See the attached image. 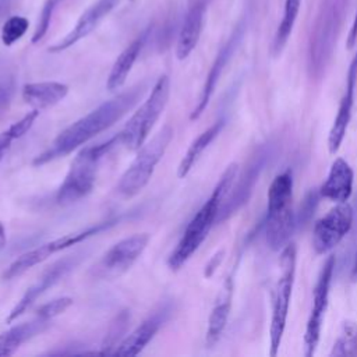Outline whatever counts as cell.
Masks as SVG:
<instances>
[{
    "label": "cell",
    "mask_w": 357,
    "mask_h": 357,
    "mask_svg": "<svg viewBox=\"0 0 357 357\" xmlns=\"http://www.w3.org/2000/svg\"><path fill=\"white\" fill-rule=\"evenodd\" d=\"M225 126V120H218L215 121L211 127H208L205 131H202L188 146L187 152L184 153V156L181 158L178 167H177V177L178 178H184L191 169L194 167V165L198 162V159L201 158V155L204 153V151L212 144V141L220 134L222 128Z\"/></svg>",
    "instance_id": "obj_23"
},
{
    "label": "cell",
    "mask_w": 357,
    "mask_h": 357,
    "mask_svg": "<svg viewBox=\"0 0 357 357\" xmlns=\"http://www.w3.org/2000/svg\"><path fill=\"white\" fill-rule=\"evenodd\" d=\"M329 356L344 357L357 356V324L346 321L342 324L340 332L332 346Z\"/></svg>",
    "instance_id": "obj_26"
},
{
    "label": "cell",
    "mask_w": 357,
    "mask_h": 357,
    "mask_svg": "<svg viewBox=\"0 0 357 357\" xmlns=\"http://www.w3.org/2000/svg\"><path fill=\"white\" fill-rule=\"evenodd\" d=\"M354 212L351 205L346 202L336 204L328 213L318 219L312 229V248L315 254L324 255L332 251L350 231L353 226Z\"/></svg>",
    "instance_id": "obj_10"
},
{
    "label": "cell",
    "mask_w": 357,
    "mask_h": 357,
    "mask_svg": "<svg viewBox=\"0 0 357 357\" xmlns=\"http://www.w3.org/2000/svg\"><path fill=\"white\" fill-rule=\"evenodd\" d=\"M335 271V257L329 255L324 262L312 294V305L307 319L305 331H304V356L312 357L317 351L322 324L325 318V312L329 303V293H331V283Z\"/></svg>",
    "instance_id": "obj_9"
},
{
    "label": "cell",
    "mask_w": 357,
    "mask_h": 357,
    "mask_svg": "<svg viewBox=\"0 0 357 357\" xmlns=\"http://www.w3.org/2000/svg\"><path fill=\"white\" fill-rule=\"evenodd\" d=\"M170 93V79L166 74L160 75L151 89L148 98L128 119L120 134L121 145L128 151H138L148 139L155 123L163 113Z\"/></svg>",
    "instance_id": "obj_8"
},
{
    "label": "cell",
    "mask_w": 357,
    "mask_h": 357,
    "mask_svg": "<svg viewBox=\"0 0 357 357\" xmlns=\"http://www.w3.org/2000/svg\"><path fill=\"white\" fill-rule=\"evenodd\" d=\"M61 0H46L42 10H40V14H39V20H38V24H36V28L32 33V39L31 42L32 43H38L39 40L43 39V36L46 35L49 26H50V21H52V15L56 10V7L59 6Z\"/></svg>",
    "instance_id": "obj_29"
},
{
    "label": "cell",
    "mask_w": 357,
    "mask_h": 357,
    "mask_svg": "<svg viewBox=\"0 0 357 357\" xmlns=\"http://www.w3.org/2000/svg\"><path fill=\"white\" fill-rule=\"evenodd\" d=\"M54 252L52 251V247L47 243L39 245V247H35L24 254H21L20 257H17L8 266L7 269L4 271L3 273V278L6 280H11L17 276H21L22 273H25L26 271H29L31 268L42 264L43 261H46L50 255H53Z\"/></svg>",
    "instance_id": "obj_24"
},
{
    "label": "cell",
    "mask_w": 357,
    "mask_h": 357,
    "mask_svg": "<svg viewBox=\"0 0 357 357\" xmlns=\"http://www.w3.org/2000/svg\"><path fill=\"white\" fill-rule=\"evenodd\" d=\"M7 244V234H6V227L3 225V222L0 220V251L6 247Z\"/></svg>",
    "instance_id": "obj_34"
},
{
    "label": "cell",
    "mask_w": 357,
    "mask_h": 357,
    "mask_svg": "<svg viewBox=\"0 0 357 357\" xmlns=\"http://www.w3.org/2000/svg\"><path fill=\"white\" fill-rule=\"evenodd\" d=\"M149 238L148 233H135L117 241L99 259L93 273L103 279L123 275L142 255Z\"/></svg>",
    "instance_id": "obj_11"
},
{
    "label": "cell",
    "mask_w": 357,
    "mask_h": 357,
    "mask_svg": "<svg viewBox=\"0 0 357 357\" xmlns=\"http://www.w3.org/2000/svg\"><path fill=\"white\" fill-rule=\"evenodd\" d=\"M291 201L293 174L290 170H284L272 180L268 190L265 238L272 251H282L294 233L297 219Z\"/></svg>",
    "instance_id": "obj_4"
},
{
    "label": "cell",
    "mask_w": 357,
    "mask_h": 357,
    "mask_svg": "<svg viewBox=\"0 0 357 357\" xmlns=\"http://www.w3.org/2000/svg\"><path fill=\"white\" fill-rule=\"evenodd\" d=\"M11 93H13V85L11 84L0 85V113L4 107L8 106L10 99H11Z\"/></svg>",
    "instance_id": "obj_32"
},
{
    "label": "cell",
    "mask_w": 357,
    "mask_h": 357,
    "mask_svg": "<svg viewBox=\"0 0 357 357\" xmlns=\"http://www.w3.org/2000/svg\"><path fill=\"white\" fill-rule=\"evenodd\" d=\"M167 312H169L167 308H162L153 312L152 315H149L135 329H132L128 335H126L121 339V342L116 346L112 354L126 356V357L138 356L159 332V329L162 328L163 322L167 318Z\"/></svg>",
    "instance_id": "obj_16"
},
{
    "label": "cell",
    "mask_w": 357,
    "mask_h": 357,
    "mask_svg": "<svg viewBox=\"0 0 357 357\" xmlns=\"http://www.w3.org/2000/svg\"><path fill=\"white\" fill-rule=\"evenodd\" d=\"M223 255H225V252L220 250V251H218V252L209 259V262L205 265V276H206V278L212 276V273L216 271V268H218L219 264L222 262Z\"/></svg>",
    "instance_id": "obj_31"
},
{
    "label": "cell",
    "mask_w": 357,
    "mask_h": 357,
    "mask_svg": "<svg viewBox=\"0 0 357 357\" xmlns=\"http://www.w3.org/2000/svg\"><path fill=\"white\" fill-rule=\"evenodd\" d=\"M349 0H324L308 43V70L311 77H321L329 63L342 26Z\"/></svg>",
    "instance_id": "obj_5"
},
{
    "label": "cell",
    "mask_w": 357,
    "mask_h": 357,
    "mask_svg": "<svg viewBox=\"0 0 357 357\" xmlns=\"http://www.w3.org/2000/svg\"><path fill=\"white\" fill-rule=\"evenodd\" d=\"M238 170V163H230L225 169L209 198L188 222L180 241L169 255L167 266L172 271H178L205 241L212 226L218 222L220 208L237 180Z\"/></svg>",
    "instance_id": "obj_2"
},
{
    "label": "cell",
    "mask_w": 357,
    "mask_h": 357,
    "mask_svg": "<svg viewBox=\"0 0 357 357\" xmlns=\"http://www.w3.org/2000/svg\"><path fill=\"white\" fill-rule=\"evenodd\" d=\"M300 4H301V0H284L282 20L278 25V29H276L273 40H272L273 56H279L282 53V50L284 49V46L293 32V28H294V24H296L298 11H300Z\"/></svg>",
    "instance_id": "obj_25"
},
{
    "label": "cell",
    "mask_w": 357,
    "mask_h": 357,
    "mask_svg": "<svg viewBox=\"0 0 357 357\" xmlns=\"http://www.w3.org/2000/svg\"><path fill=\"white\" fill-rule=\"evenodd\" d=\"M297 250L293 243H289L280 251L279 276L272 289L271 303V324H269V356L275 357L279 353L283 333L286 329L291 291L296 276Z\"/></svg>",
    "instance_id": "obj_7"
},
{
    "label": "cell",
    "mask_w": 357,
    "mask_h": 357,
    "mask_svg": "<svg viewBox=\"0 0 357 357\" xmlns=\"http://www.w3.org/2000/svg\"><path fill=\"white\" fill-rule=\"evenodd\" d=\"M47 325L49 321L36 317L32 321L18 324L8 331L0 333V357L13 356L22 343L42 333L47 328Z\"/></svg>",
    "instance_id": "obj_21"
},
{
    "label": "cell",
    "mask_w": 357,
    "mask_h": 357,
    "mask_svg": "<svg viewBox=\"0 0 357 357\" xmlns=\"http://www.w3.org/2000/svg\"><path fill=\"white\" fill-rule=\"evenodd\" d=\"M356 43H357V11H356L354 20L351 22V26H350V31L347 35V47L353 49Z\"/></svg>",
    "instance_id": "obj_33"
},
{
    "label": "cell",
    "mask_w": 357,
    "mask_h": 357,
    "mask_svg": "<svg viewBox=\"0 0 357 357\" xmlns=\"http://www.w3.org/2000/svg\"><path fill=\"white\" fill-rule=\"evenodd\" d=\"M350 278H351L353 282L357 283V254H356V258H354V262H353V268H351Z\"/></svg>",
    "instance_id": "obj_35"
},
{
    "label": "cell",
    "mask_w": 357,
    "mask_h": 357,
    "mask_svg": "<svg viewBox=\"0 0 357 357\" xmlns=\"http://www.w3.org/2000/svg\"><path fill=\"white\" fill-rule=\"evenodd\" d=\"M119 1L120 0H98L93 3L81 14L75 26L64 38L49 47V52L60 53L88 36L98 26V24L119 4Z\"/></svg>",
    "instance_id": "obj_14"
},
{
    "label": "cell",
    "mask_w": 357,
    "mask_h": 357,
    "mask_svg": "<svg viewBox=\"0 0 357 357\" xmlns=\"http://www.w3.org/2000/svg\"><path fill=\"white\" fill-rule=\"evenodd\" d=\"M241 32H243V29L238 26L231 33L229 40L222 46L219 53L216 54V57H215V60H213V63H212V66L209 68V73H208V75L205 78V84H204V86L201 89V93H199V98L197 100V105H195V107L192 109V112L190 114V120H197L204 113V110L206 109V106H208V103H209V100H211V98L213 95V91H215V88H216V85L219 82V78H220L226 64L229 63V60H230V57H231V54H233V52H234L240 38H241Z\"/></svg>",
    "instance_id": "obj_15"
},
{
    "label": "cell",
    "mask_w": 357,
    "mask_h": 357,
    "mask_svg": "<svg viewBox=\"0 0 357 357\" xmlns=\"http://www.w3.org/2000/svg\"><path fill=\"white\" fill-rule=\"evenodd\" d=\"M8 6V0H0V15L4 13V10H7Z\"/></svg>",
    "instance_id": "obj_36"
},
{
    "label": "cell",
    "mask_w": 357,
    "mask_h": 357,
    "mask_svg": "<svg viewBox=\"0 0 357 357\" xmlns=\"http://www.w3.org/2000/svg\"><path fill=\"white\" fill-rule=\"evenodd\" d=\"M145 84H138L120 92L112 99L100 103L98 107L66 127L52 141V144L32 160L33 166H42L63 158L73 151L84 146L89 139L107 130L124 114H127L142 98Z\"/></svg>",
    "instance_id": "obj_1"
},
{
    "label": "cell",
    "mask_w": 357,
    "mask_h": 357,
    "mask_svg": "<svg viewBox=\"0 0 357 357\" xmlns=\"http://www.w3.org/2000/svg\"><path fill=\"white\" fill-rule=\"evenodd\" d=\"M208 1L209 0H195L187 11L176 45V56L178 60H185L195 49L202 32Z\"/></svg>",
    "instance_id": "obj_18"
},
{
    "label": "cell",
    "mask_w": 357,
    "mask_h": 357,
    "mask_svg": "<svg viewBox=\"0 0 357 357\" xmlns=\"http://www.w3.org/2000/svg\"><path fill=\"white\" fill-rule=\"evenodd\" d=\"M145 39H146V32H144L141 36L134 39L119 54V57L113 63L112 70H110L109 77H107L106 86H107L109 91H112V92L117 91V89H120L126 84V81L128 78V74H130L134 63L137 61V59H138V56H139V53L142 50Z\"/></svg>",
    "instance_id": "obj_22"
},
{
    "label": "cell",
    "mask_w": 357,
    "mask_h": 357,
    "mask_svg": "<svg viewBox=\"0 0 357 357\" xmlns=\"http://www.w3.org/2000/svg\"><path fill=\"white\" fill-rule=\"evenodd\" d=\"M357 86V52L350 61L347 78H346V88L344 93L339 102V107L336 116L333 119L332 127L328 134V149L331 153H336L346 137L349 123L351 120L353 106H354V95Z\"/></svg>",
    "instance_id": "obj_13"
},
{
    "label": "cell",
    "mask_w": 357,
    "mask_h": 357,
    "mask_svg": "<svg viewBox=\"0 0 357 357\" xmlns=\"http://www.w3.org/2000/svg\"><path fill=\"white\" fill-rule=\"evenodd\" d=\"M354 172L349 162L343 158H336L328 172L326 178L319 187V197L332 202L340 204L349 201L353 192Z\"/></svg>",
    "instance_id": "obj_17"
},
{
    "label": "cell",
    "mask_w": 357,
    "mask_h": 357,
    "mask_svg": "<svg viewBox=\"0 0 357 357\" xmlns=\"http://www.w3.org/2000/svg\"><path fill=\"white\" fill-rule=\"evenodd\" d=\"M68 93V85L59 81L29 82L22 86L21 96L26 105L36 110L49 109L61 102Z\"/></svg>",
    "instance_id": "obj_20"
},
{
    "label": "cell",
    "mask_w": 357,
    "mask_h": 357,
    "mask_svg": "<svg viewBox=\"0 0 357 357\" xmlns=\"http://www.w3.org/2000/svg\"><path fill=\"white\" fill-rule=\"evenodd\" d=\"M128 321H130V314L127 311H123L120 312L114 321L112 322L110 328H109V332L102 343V350L99 351V354H112L113 350L116 349V346L121 342L123 339V335L126 332V328L128 325Z\"/></svg>",
    "instance_id": "obj_27"
},
{
    "label": "cell",
    "mask_w": 357,
    "mask_h": 357,
    "mask_svg": "<svg viewBox=\"0 0 357 357\" xmlns=\"http://www.w3.org/2000/svg\"><path fill=\"white\" fill-rule=\"evenodd\" d=\"M79 258L78 255H68L57 262H54L53 265H50L39 278L38 280L31 284L25 293L22 294V297L15 303V305L10 310L7 318H6V324H11L14 321H17L21 315H24L28 308L50 287H53L60 279H63L77 264H78Z\"/></svg>",
    "instance_id": "obj_12"
},
{
    "label": "cell",
    "mask_w": 357,
    "mask_h": 357,
    "mask_svg": "<svg viewBox=\"0 0 357 357\" xmlns=\"http://www.w3.org/2000/svg\"><path fill=\"white\" fill-rule=\"evenodd\" d=\"M119 144H121L120 134L105 142L79 149L56 192V202L70 205L88 197L95 187L102 159Z\"/></svg>",
    "instance_id": "obj_3"
},
{
    "label": "cell",
    "mask_w": 357,
    "mask_h": 357,
    "mask_svg": "<svg viewBox=\"0 0 357 357\" xmlns=\"http://www.w3.org/2000/svg\"><path fill=\"white\" fill-rule=\"evenodd\" d=\"M29 22L22 15H13L3 24L1 28V42L4 46H11L18 42L28 31Z\"/></svg>",
    "instance_id": "obj_28"
},
{
    "label": "cell",
    "mask_w": 357,
    "mask_h": 357,
    "mask_svg": "<svg viewBox=\"0 0 357 357\" xmlns=\"http://www.w3.org/2000/svg\"><path fill=\"white\" fill-rule=\"evenodd\" d=\"M173 135V127L166 124L149 141H145L117 183L116 190L120 195L124 198H131L145 188L152 178L158 163L165 156Z\"/></svg>",
    "instance_id": "obj_6"
},
{
    "label": "cell",
    "mask_w": 357,
    "mask_h": 357,
    "mask_svg": "<svg viewBox=\"0 0 357 357\" xmlns=\"http://www.w3.org/2000/svg\"><path fill=\"white\" fill-rule=\"evenodd\" d=\"M73 305V298L71 297H59L52 301H47L42 304L36 310V317L45 319V321H52L53 318L61 315L64 311H67Z\"/></svg>",
    "instance_id": "obj_30"
},
{
    "label": "cell",
    "mask_w": 357,
    "mask_h": 357,
    "mask_svg": "<svg viewBox=\"0 0 357 357\" xmlns=\"http://www.w3.org/2000/svg\"><path fill=\"white\" fill-rule=\"evenodd\" d=\"M233 279L227 278L215 300V304L211 310L209 318H208V328H206V346L212 347L218 343L220 339L230 315L231 310V300H233Z\"/></svg>",
    "instance_id": "obj_19"
}]
</instances>
